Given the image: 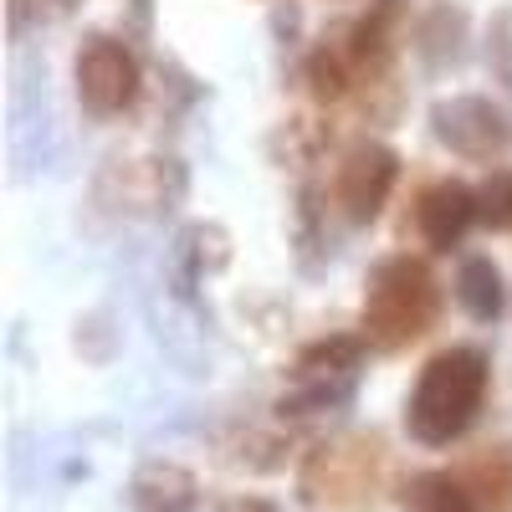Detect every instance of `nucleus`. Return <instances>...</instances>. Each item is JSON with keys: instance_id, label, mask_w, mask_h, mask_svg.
<instances>
[{"instance_id": "nucleus-10", "label": "nucleus", "mask_w": 512, "mask_h": 512, "mask_svg": "<svg viewBox=\"0 0 512 512\" xmlns=\"http://www.w3.org/2000/svg\"><path fill=\"white\" fill-rule=\"evenodd\" d=\"M456 303L472 313L477 323H492L502 313V272L487 262V256H466L456 272Z\"/></svg>"}, {"instance_id": "nucleus-11", "label": "nucleus", "mask_w": 512, "mask_h": 512, "mask_svg": "<svg viewBox=\"0 0 512 512\" xmlns=\"http://www.w3.org/2000/svg\"><path fill=\"white\" fill-rule=\"evenodd\" d=\"M405 507L410 512H482L477 492L466 487V477L451 472H425L405 487Z\"/></svg>"}, {"instance_id": "nucleus-1", "label": "nucleus", "mask_w": 512, "mask_h": 512, "mask_svg": "<svg viewBox=\"0 0 512 512\" xmlns=\"http://www.w3.org/2000/svg\"><path fill=\"white\" fill-rule=\"evenodd\" d=\"M487 400V354L482 349H446L420 369L410 390V436L425 446H451L477 420Z\"/></svg>"}, {"instance_id": "nucleus-4", "label": "nucleus", "mask_w": 512, "mask_h": 512, "mask_svg": "<svg viewBox=\"0 0 512 512\" xmlns=\"http://www.w3.org/2000/svg\"><path fill=\"white\" fill-rule=\"evenodd\" d=\"M77 98L88 103V113L108 118L123 113L139 98V62L134 52L113 36H88L77 52Z\"/></svg>"}, {"instance_id": "nucleus-13", "label": "nucleus", "mask_w": 512, "mask_h": 512, "mask_svg": "<svg viewBox=\"0 0 512 512\" xmlns=\"http://www.w3.org/2000/svg\"><path fill=\"white\" fill-rule=\"evenodd\" d=\"M477 221L492 231H512V169H492V180L477 190Z\"/></svg>"}, {"instance_id": "nucleus-7", "label": "nucleus", "mask_w": 512, "mask_h": 512, "mask_svg": "<svg viewBox=\"0 0 512 512\" xmlns=\"http://www.w3.org/2000/svg\"><path fill=\"white\" fill-rule=\"evenodd\" d=\"M472 221H477V195L456 180L425 185L420 200H415V236L431 251H451Z\"/></svg>"}, {"instance_id": "nucleus-3", "label": "nucleus", "mask_w": 512, "mask_h": 512, "mask_svg": "<svg viewBox=\"0 0 512 512\" xmlns=\"http://www.w3.org/2000/svg\"><path fill=\"white\" fill-rule=\"evenodd\" d=\"M384 477V446L374 436H338L303 466V502L313 512H369Z\"/></svg>"}, {"instance_id": "nucleus-9", "label": "nucleus", "mask_w": 512, "mask_h": 512, "mask_svg": "<svg viewBox=\"0 0 512 512\" xmlns=\"http://www.w3.org/2000/svg\"><path fill=\"white\" fill-rule=\"evenodd\" d=\"M466 487L477 492L482 512H512V441L507 446H487L482 456L466 461Z\"/></svg>"}, {"instance_id": "nucleus-8", "label": "nucleus", "mask_w": 512, "mask_h": 512, "mask_svg": "<svg viewBox=\"0 0 512 512\" xmlns=\"http://www.w3.org/2000/svg\"><path fill=\"white\" fill-rule=\"evenodd\" d=\"M354 369H359V344L354 338H328V344H313L303 359H297V400H338L354 384Z\"/></svg>"}, {"instance_id": "nucleus-5", "label": "nucleus", "mask_w": 512, "mask_h": 512, "mask_svg": "<svg viewBox=\"0 0 512 512\" xmlns=\"http://www.w3.org/2000/svg\"><path fill=\"white\" fill-rule=\"evenodd\" d=\"M431 123H436V139L451 154H461V159H497L512 144V128H507L502 108L487 103V98H477V93L436 103Z\"/></svg>"}, {"instance_id": "nucleus-6", "label": "nucleus", "mask_w": 512, "mask_h": 512, "mask_svg": "<svg viewBox=\"0 0 512 512\" xmlns=\"http://www.w3.org/2000/svg\"><path fill=\"white\" fill-rule=\"evenodd\" d=\"M395 180H400V159L384 144H359V149L344 154V164H338L333 200L344 205L349 221H374L384 210V200H390Z\"/></svg>"}, {"instance_id": "nucleus-12", "label": "nucleus", "mask_w": 512, "mask_h": 512, "mask_svg": "<svg viewBox=\"0 0 512 512\" xmlns=\"http://www.w3.org/2000/svg\"><path fill=\"white\" fill-rule=\"evenodd\" d=\"M134 502L144 512H185L195 502V482L180 466H144L139 482H134Z\"/></svg>"}, {"instance_id": "nucleus-2", "label": "nucleus", "mask_w": 512, "mask_h": 512, "mask_svg": "<svg viewBox=\"0 0 512 512\" xmlns=\"http://www.w3.org/2000/svg\"><path fill=\"white\" fill-rule=\"evenodd\" d=\"M441 313V292H436V277L425 262L415 256H390L379 262L364 282V344L379 349V354H395L415 338L431 333Z\"/></svg>"}]
</instances>
